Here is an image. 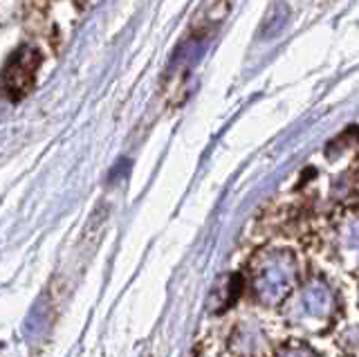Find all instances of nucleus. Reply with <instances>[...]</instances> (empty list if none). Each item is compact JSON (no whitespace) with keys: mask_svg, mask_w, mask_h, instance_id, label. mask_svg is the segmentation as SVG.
I'll list each match as a JSON object with an SVG mask.
<instances>
[{"mask_svg":"<svg viewBox=\"0 0 359 357\" xmlns=\"http://www.w3.org/2000/svg\"><path fill=\"white\" fill-rule=\"evenodd\" d=\"M39 61V52L32 48H20L11 54L3 70V86L11 93V97H20L29 90L34 79H36Z\"/></svg>","mask_w":359,"mask_h":357,"instance_id":"obj_1","label":"nucleus"},{"mask_svg":"<svg viewBox=\"0 0 359 357\" xmlns=\"http://www.w3.org/2000/svg\"><path fill=\"white\" fill-rule=\"evenodd\" d=\"M48 326H50V310H48V306L43 304V301H39L36 308L29 312L25 330H27V335L32 339H41L45 335V330H48Z\"/></svg>","mask_w":359,"mask_h":357,"instance_id":"obj_2","label":"nucleus"}]
</instances>
